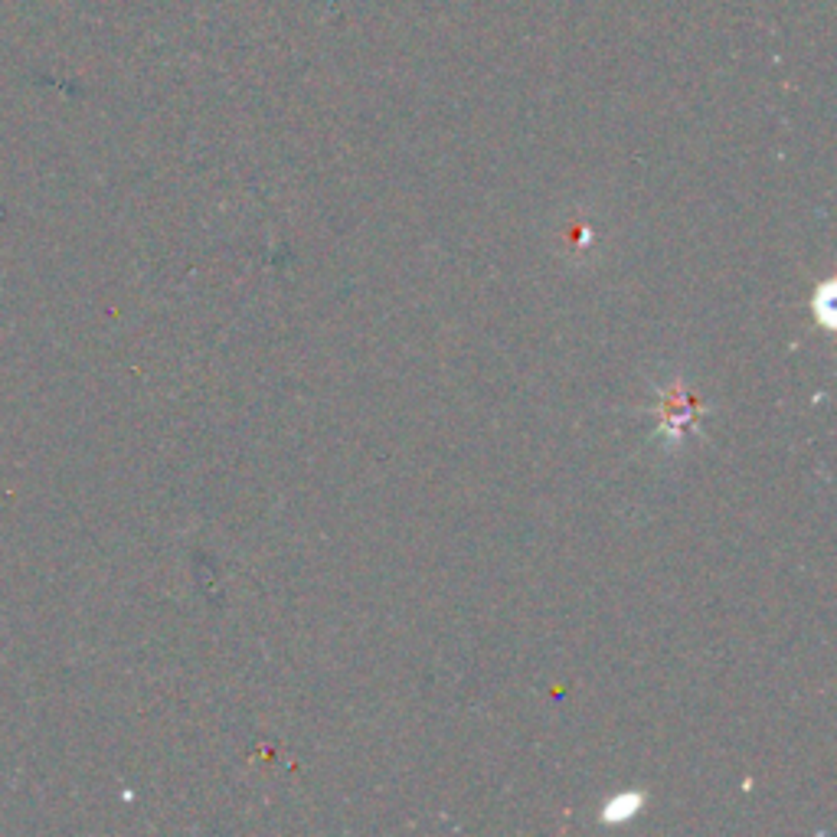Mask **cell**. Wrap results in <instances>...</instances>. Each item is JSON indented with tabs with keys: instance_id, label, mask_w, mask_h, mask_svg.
<instances>
[{
	"instance_id": "6da1fadb",
	"label": "cell",
	"mask_w": 837,
	"mask_h": 837,
	"mask_svg": "<svg viewBox=\"0 0 837 837\" xmlns=\"http://www.w3.org/2000/svg\"><path fill=\"white\" fill-rule=\"evenodd\" d=\"M638 808H641V795H638V791H621V795H615V799L602 808L599 818L605 821V824H619V821L635 818Z\"/></svg>"
},
{
	"instance_id": "7a4b0ae2",
	"label": "cell",
	"mask_w": 837,
	"mask_h": 837,
	"mask_svg": "<svg viewBox=\"0 0 837 837\" xmlns=\"http://www.w3.org/2000/svg\"><path fill=\"white\" fill-rule=\"evenodd\" d=\"M831 298H834V285H824L818 292V298H815V311H818V321L824 324V327H834V308H831Z\"/></svg>"
}]
</instances>
